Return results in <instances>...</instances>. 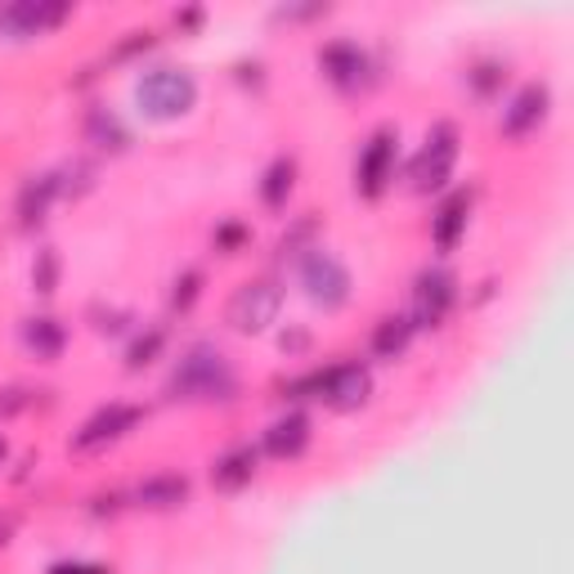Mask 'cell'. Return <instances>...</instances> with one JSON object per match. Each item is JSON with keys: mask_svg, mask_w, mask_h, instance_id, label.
<instances>
[{"mask_svg": "<svg viewBox=\"0 0 574 574\" xmlns=\"http://www.w3.org/2000/svg\"><path fill=\"white\" fill-rule=\"evenodd\" d=\"M239 390V377H234V364H229L216 346L198 341L189 346L176 368H170V382H166V395L170 399H189V405H216V399H229Z\"/></svg>", "mask_w": 574, "mask_h": 574, "instance_id": "6da1fadb", "label": "cell"}, {"mask_svg": "<svg viewBox=\"0 0 574 574\" xmlns=\"http://www.w3.org/2000/svg\"><path fill=\"white\" fill-rule=\"evenodd\" d=\"M292 399H323L328 409L336 413H355L368 405V395H373V373L364 364H332V368H314L306 377H297L292 386Z\"/></svg>", "mask_w": 574, "mask_h": 574, "instance_id": "7a4b0ae2", "label": "cell"}, {"mask_svg": "<svg viewBox=\"0 0 574 574\" xmlns=\"http://www.w3.org/2000/svg\"><path fill=\"white\" fill-rule=\"evenodd\" d=\"M135 103H140V112H148L153 122L185 118V112L198 103V81L185 68H148L135 81Z\"/></svg>", "mask_w": 574, "mask_h": 574, "instance_id": "3957f363", "label": "cell"}, {"mask_svg": "<svg viewBox=\"0 0 574 574\" xmlns=\"http://www.w3.org/2000/svg\"><path fill=\"white\" fill-rule=\"evenodd\" d=\"M297 269H301L306 297H310L319 310H341V306L351 301V269L341 265L332 252L310 247V252L297 261Z\"/></svg>", "mask_w": 574, "mask_h": 574, "instance_id": "277c9868", "label": "cell"}, {"mask_svg": "<svg viewBox=\"0 0 574 574\" xmlns=\"http://www.w3.org/2000/svg\"><path fill=\"white\" fill-rule=\"evenodd\" d=\"M278 310H283V287L274 278H252V283L239 287L234 297H229L224 319H229V328H234V332L256 336V332H265L278 319Z\"/></svg>", "mask_w": 574, "mask_h": 574, "instance_id": "5b68a950", "label": "cell"}, {"mask_svg": "<svg viewBox=\"0 0 574 574\" xmlns=\"http://www.w3.org/2000/svg\"><path fill=\"white\" fill-rule=\"evenodd\" d=\"M453 166H457V126L453 122H435L422 153L413 157V170H409V180L418 194H431V189H444V180L453 176Z\"/></svg>", "mask_w": 574, "mask_h": 574, "instance_id": "8992f818", "label": "cell"}, {"mask_svg": "<svg viewBox=\"0 0 574 574\" xmlns=\"http://www.w3.org/2000/svg\"><path fill=\"white\" fill-rule=\"evenodd\" d=\"M395 157H399V131L395 126H377L368 135V144L360 148V162H355V189L364 198H382L390 176H395Z\"/></svg>", "mask_w": 574, "mask_h": 574, "instance_id": "52a82bcc", "label": "cell"}, {"mask_svg": "<svg viewBox=\"0 0 574 574\" xmlns=\"http://www.w3.org/2000/svg\"><path fill=\"white\" fill-rule=\"evenodd\" d=\"M457 306V278L449 269H422L413 283V328H440Z\"/></svg>", "mask_w": 574, "mask_h": 574, "instance_id": "ba28073f", "label": "cell"}, {"mask_svg": "<svg viewBox=\"0 0 574 574\" xmlns=\"http://www.w3.org/2000/svg\"><path fill=\"white\" fill-rule=\"evenodd\" d=\"M548 112H552V86L548 81H530V86H521L507 99L503 118H498V131L507 140H526V135H534L548 122Z\"/></svg>", "mask_w": 574, "mask_h": 574, "instance_id": "9c48e42d", "label": "cell"}, {"mask_svg": "<svg viewBox=\"0 0 574 574\" xmlns=\"http://www.w3.org/2000/svg\"><path fill=\"white\" fill-rule=\"evenodd\" d=\"M140 422H144V409H140V405H122V399H112V405H103L95 418H86V427L77 431L73 449L95 453V449H103V444H112V440L131 435Z\"/></svg>", "mask_w": 574, "mask_h": 574, "instance_id": "30bf717a", "label": "cell"}, {"mask_svg": "<svg viewBox=\"0 0 574 574\" xmlns=\"http://www.w3.org/2000/svg\"><path fill=\"white\" fill-rule=\"evenodd\" d=\"M319 73L336 86V90H364L373 81V64H368V54L355 45V41H328L319 49Z\"/></svg>", "mask_w": 574, "mask_h": 574, "instance_id": "8fae6325", "label": "cell"}, {"mask_svg": "<svg viewBox=\"0 0 574 574\" xmlns=\"http://www.w3.org/2000/svg\"><path fill=\"white\" fill-rule=\"evenodd\" d=\"M73 10L59 0H19V5H0V32L23 41V36H41L49 27H59Z\"/></svg>", "mask_w": 574, "mask_h": 574, "instance_id": "7c38bea8", "label": "cell"}, {"mask_svg": "<svg viewBox=\"0 0 574 574\" xmlns=\"http://www.w3.org/2000/svg\"><path fill=\"white\" fill-rule=\"evenodd\" d=\"M256 463H261V453L252 444H234V449H224L216 457V467H211V485L224 489V494H239L243 485H252L256 476Z\"/></svg>", "mask_w": 574, "mask_h": 574, "instance_id": "4fadbf2b", "label": "cell"}, {"mask_svg": "<svg viewBox=\"0 0 574 574\" xmlns=\"http://www.w3.org/2000/svg\"><path fill=\"white\" fill-rule=\"evenodd\" d=\"M467 220H472V194H467V189L453 194V198H444V207L431 216V239H435V247H440V252H453L457 243H463V234H467Z\"/></svg>", "mask_w": 574, "mask_h": 574, "instance_id": "5bb4252c", "label": "cell"}, {"mask_svg": "<svg viewBox=\"0 0 574 574\" xmlns=\"http://www.w3.org/2000/svg\"><path fill=\"white\" fill-rule=\"evenodd\" d=\"M306 444H310V418L306 413H283V418H274L269 422V431H265V453L269 457H301L306 453Z\"/></svg>", "mask_w": 574, "mask_h": 574, "instance_id": "9a60e30c", "label": "cell"}, {"mask_svg": "<svg viewBox=\"0 0 574 574\" xmlns=\"http://www.w3.org/2000/svg\"><path fill=\"white\" fill-rule=\"evenodd\" d=\"M189 498V476L180 472H157L148 481L135 485V503L148 507V511H166V507H180Z\"/></svg>", "mask_w": 574, "mask_h": 574, "instance_id": "2e32d148", "label": "cell"}, {"mask_svg": "<svg viewBox=\"0 0 574 574\" xmlns=\"http://www.w3.org/2000/svg\"><path fill=\"white\" fill-rule=\"evenodd\" d=\"M23 346L36 355V360H59L64 346H68V328L54 319V314H36L23 323Z\"/></svg>", "mask_w": 574, "mask_h": 574, "instance_id": "e0dca14e", "label": "cell"}, {"mask_svg": "<svg viewBox=\"0 0 574 574\" xmlns=\"http://www.w3.org/2000/svg\"><path fill=\"white\" fill-rule=\"evenodd\" d=\"M292 189H297V157L283 153V157H274V162L265 166V176H261V202H265L269 211H283L287 198H292Z\"/></svg>", "mask_w": 574, "mask_h": 574, "instance_id": "ac0fdd59", "label": "cell"}, {"mask_svg": "<svg viewBox=\"0 0 574 574\" xmlns=\"http://www.w3.org/2000/svg\"><path fill=\"white\" fill-rule=\"evenodd\" d=\"M86 140L95 144V148H108V153H122L126 144H131V131L122 126V118L112 108H103V103H95L90 112H86Z\"/></svg>", "mask_w": 574, "mask_h": 574, "instance_id": "d6986e66", "label": "cell"}, {"mask_svg": "<svg viewBox=\"0 0 574 574\" xmlns=\"http://www.w3.org/2000/svg\"><path fill=\"white\" fill-rule=\"evenodd\" d=\"M409 341H413L409 314H386V319H377V328H373V355H377V360H399V355L409 351Z\"/></svg>", "mask_w": 574, "mask_h": 574, "instance_id": "ffe728a7", "label": "cell"}, {"mask_svg": "<svg viewBox=\"0 0 574 574\" xmlns=\"http://www.w3.org/2000/svg\"><path fill=\"white\" fill-rule=\"evenodd\" d=\"M54 198H59V180H54V176H36V180H27L23 194H19V220H23V224H41Z\"/></svg>", "mask_w": 574, "mask_h": 574, "instance_id": "44dd1931", "label": "cell"}, {"mask_svg": "<svg viewBox=\"0 0 574 574\" xmlns=\"http://www.w3.org/2000/svg\"><path fill=\"white\" fill-rule=\"evenodd\" d=\"M166 351V328H144L126 346V368H148Z\"/></svg>", "mask_w": 574, "mask_h": 574, "instance_id": "7402d4cb", "label": "cell"}, {"mask_svg": "<svg viewBox=\"0 0 574 574\" xmlns=\"http://www.w3.org/2000/svg\"><path fill=\"white\" fill-rule=\"evenodd\" d=\"M503 81H507V64H503V59H481V64H472V73H467V86H472L481 99H494V95L503 90Z\"/></svg>", "mask_w": 574, "mask_h": 574, "instance_id": "603a6c76", "label": "cell"}, {"mask_svg": "<svg viewBox=\"0 0 574 574\" xmlns=\"http://www.w3.org/2000/svg\"><path fill=\"white\" fill-rule=\"evenodd\" d=\"M59 274H64L59 252H54V247H41V252H36V261H32V287H36L41 297H49L54 287H59Z\"/></svg>", "mask_w": 574, "mask_h": 574, "instance_id": "cb8c5ba5", "label": "cell"}, {"mask_svg": "<svg viewBox=\"0 0 574 574\" xmlns=\"http://www.w3.org/2000/svg\"><path fill=\"white\" fill-rule=\"evenodd\" d=\"M314 234H319V220H314V216H301V220H297V224L283 234L278 252H283V256H297V261H301V256L310 252V239H314Z\"/></svg>", "mask_w": 574, "mask_h": 574, "instance_id": "d4e9b609", "label": "cell"}, {"mask_svg": "<svg viewBox=\"0 0 574 574\" xmlns=\"http://www.w3.org/2000/svg\"><path fill=\"white\" fill-rule=\"evenodd\" d=\"M247 239H252V229H247L243 220H224V224H216V252H224V256H239V252L247 247Z\"/></svg>", "mask_w": 574, "mask_h": 574, "instance_id": "484cf974", "label": "cell"}, {"mask_svg": "<svg viewBox=\"0 0 574 574\" xmlns=\"http://www.w3.org/2000/svg\"><path fill=\"white\" fill-rule=\"evenodd\" d=\"M198 297H202V269H185V274L176 278V287H170V306L185 314V310H194Z\"/></svg>", "mask_w": 574, "mask_h": 574, "instance_id": "4316f807", "label": "cell"}, {"mask_svg": "<svg viewBox=\"0 0 574 574\" xmlns=\"http://www.w3.org/2000/svg\"><path fill=\"white\" fill-rule=\"evenodd\" d=\"M148 45H153V32H126V41L112 49V59H118V64H122V59H135V54H144Z\"/></svg>", "mask_w": 574, "mask_h": 574, "instance_id": "83f0119b", "label": "cell"}, {"mask_svg": "<svg viewBox=\"0 0 574 574\" xmlns=\"http://www.w3.org/2000/svg\"><path fill=\"white\" fill-rule=\"evenodd\" d=\"M49 574H108V565H99V561H54Z\"/></svg>", "mask_w": 574, "mask_h": 574, "instance_id": "f1b7e54d", "label": "cell"}, {"mask_svg": "<svg viewBox=\"0 0 574 574\" xmlns=\"http://www.w3.org/2000/svg\"><path fill=\"white\" fill-rule=\"evenodd\" d=\"M278 346H283L287 355H297V351H306V346H310V332H301V328H297V332H283Z\"/></svg>", "mask_w": 574, "mask_h": 574, "instance_id": "f546056e", "label": "cell"}, {"mask_svg": "<svg viewBox=\"0 0 574 574\" xmlns=\"http://www.w3.org/2000/svg\"><path fill=\"white\" fill-rule=\"evenodd\" d=\"M0 463H5V440H0Z\"/></svg>", "mask_w": 574, "mask_h": 574, "instance_id": "4dcf8cb0", "label": "cell"}]
</instances>
